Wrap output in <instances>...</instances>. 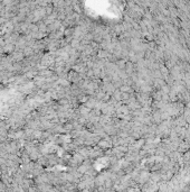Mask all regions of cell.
I'll list each match as a JSON object with an SVG mask.
<instances>
[{
	"label": "cell",
	"instance_id": "cell-1",
	"mask_svg": "<svg viewBox=\"0 0 190 192\" xmlns=\"http://www.w3.org/2000/svg\"><path fill=\"white\" fill-rule=\"evenodd\" d=\"M107 52L106 51H99V57H106Z\"/></svg>",
	"mask_w": 190,
	"mask_h": 192
}]
</instances>
